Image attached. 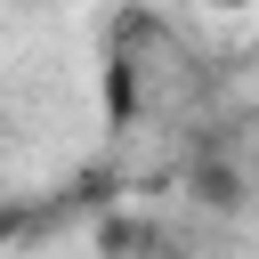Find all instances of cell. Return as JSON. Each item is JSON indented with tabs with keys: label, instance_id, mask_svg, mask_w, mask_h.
Returning <instances> with one entry per match:
<instances>
[{
	"label": "cell",
	"instance_id": "1",
	"mask_svg": "<svg viewBox=\"0 0 259 259\" xmlns=\"http://www.w3.org/2000/svg\"><path fill=\"white\" fill-rule=\"evenodd\" d=\"M138 113V49H130V24L113 32V49H105V121L121 130Z\"/></svg>",
	"mask_w": 259,
	"mask_h": 259
},
{
	"label": "cell",
	"instance_id": "2",
	"mask_svg": "<svg viewBox=\"0 0 259 259\" xmlns=\"http://www.w3.org/2000/svg\"><path fill=\"white\" fill-rule=\"evenodd\" d=\"M210 8H251V0H210Z\"/></svg>",
	"mask_w": 259,
	"mask_h": 259
}]
</instances>
